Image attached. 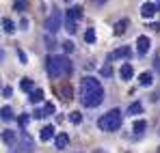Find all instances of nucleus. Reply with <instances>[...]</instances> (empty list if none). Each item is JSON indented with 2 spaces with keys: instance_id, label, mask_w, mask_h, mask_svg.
Here are the masks:
<instances>
[{
  "instance_id": "nucleus-6",
  "label": "nucleus",
  "mask_w": 160,
  "mask_h": 153,
  "mask_svg": "<svg viewBox=\"0 0 160 153\" xmlns=\"http://www.w3.org/2000/svg\"><path fill=\"white\" fill-rule=\"evenodd\" d=\"M15 149L22 151V153H32L35 142H32V138L28 136V131H22V134H20V140H18V147H15Z\"/></svg>"
},
{
  "instance_id": "nucleus-38",
  "label": "nucleus",
  "mask_w": 160,
  "mask_h": 153,
  "mask_svg": "<svg viewBox=\"0 0 160 153\" xmlns=\"http://www.w3.org/2000/svg\"><path fill=\"white\" fill-rule=\"evenodd\" d=\"M65 2H69V0H65Z\"/></svg>"
},
{
  "instance_id": "nucleus-35",
  "label": "nucleus",
  "mask_w": 160,
  "mask_h": 153,
  "mask_svg": "<svg viewBox=\"0 0 160 153\" xmlns=\"http://www.w3.org/2000/svg\"><path fill=\"white\" fill-rule=\"evenodd\" d=\"M95 153H106V151H102V149H95Z\"/></svg>"
},
{
  "instance_id": "nucleus-11",
  "label": "nucleus",
  "mask_w": 160,
  "mask_h": 153,
  "mask_svg": "<svg viewBox=\"0 0 160 153\" xmlns=\"http://www.w3.org/2000/svg\"><path fill=\"white\" fill-rule=\"evenodd\" d=\"M2 140H4L7 147H13V149L18 147V138H15V134H13L11 129H4V131H2Z\"/></svg>"
},
{
  "instance_id": "nucleus-28",
  "label": "nucleus",
  "mask_w": 160,
  "mask_h": 153,
  "mask_svg": "<svg viewBox=\"0 0 160 153\" xmlns=\"http://www.w3.org/2000/svg\"><path fill=\"white\" fill-rule=\"evenodd\" d=\"M69 121L78 125V123H82V114H80V112H72V114H69Z\"/></svg>"
},
{
  "instance_id": "nucleus-25",
  "label": "nucleus",
  "mask_w": 160,
  "mask_h": 153,
  "mask_svg": "<svg viewBox=\"0 0 160 153\" xmlns=\"http://www.w3.org/2000/svg\"><path fill=\"white\" fill-rule=\"evenodd\" d=\"M84 41H87V43H95V30H93V28H89V30L84 32Z\"/></svg>"
},
{
  "instance_id": "nucleus-18",
  "label": "nucleus",
  "mask_w": 160,
  "mask_h": 153,
  "mask_svg": "<svg viewBox=\"0 0 160 153\" xmlns=\"http://www.w3.org/2000/svg\"><path fill=\"white\" fill-rule=\"evenodd\" d=\"M152 82H154V76H152L149 71H143V74L138 76V84H141V86H149Z\"/></svg>"
},
{
  "instance_id": "nucleus-34",
  "label": "nucleus",
  "mask_w": 160,
  "mask_h": 153,
  "mask_svg": "<svg viewBox=\"0 0 160 153\" xmlns=\"http://www.w3.org/2000/svg\"><path fill=\"white\" fill-rule=\"evenodd\" d=\"M104 2H106V0H93V4H98V7H102Z\"/></svg>"
},
{
  "instance_id": "nucleus-23",
  "label": "nucleus",
  "mask_w": 160,
  "mask_h": 153,
  "mask_svg": "<svg viewBox=\"0 0 160 153\" xmlns=\"http://www.w3.org/2000/svg\"><path fill=\"white\" fill-rule=\"evenodd\" d=\"M145 127H147V121H143V119H138L136 123H134V134H143L145 131Z\"/></svg>"
},
{
  "instance_id": "nucleus-17",
  "label": "nucleus",
  "mask_w": 160,
  "mask_h": 153,
  "mask_svg": "<svg viewBox=\"0 0 160 153\" xmlns=\"http://www.w3.org/2000/svg\"><path fill=\"white\" fill-rule=\"evenodd\" d=\"M50 138H56V136H54V127L52 125H43V127H41V140L46 142V140H50Z\"/></svg>"
},
{
  "instance_id": "nucleus-9",
  "label": "nucleus",
  "mask_w": 160,
  "mask_h": 153,
  "mask_svg": "<svg viewBox=\"0 0 160 153\" xmlns=\"http://www.w3.org/2000/svg\"><path fill=\"white\" fill-rule=\"evenodd\" d=\"M50 114H54V103L52 102H46L43 103V108H37L35 110V119H43V117H50Z\"/></svg>"
},
{
  "instance_id": "nucleus-24",
  "label": "nucleus",
  "mask_w": 160,
  "mask_h": 153,
  "mask_svg": "<svg viewBox=\"0 0 160 153\" xmlns=\"http://www.w3.org/2000/svg\"><path fill=\"white\" fill-rule=\"evenodd\" d=\"M43 43L48 45V50H54V48H56V39H54L52 35H48V37H43Z\"/></svg>"
},
{
  "instance_id": "nucleus-21",
  "label": "nucleus",
  "mask_w": 160,
  "mask_h": 153,
  "mask_svg": "<svg viewBox=\"0 0 160 153\" xmlns=\"http://www.w3.org/2000/svg\"><path fill=\"white\" fill-rule=\"evenodd\" d=\"M28 123H30V117H28V114H20V117H18V125H20L22 131H26Z\"/></svg>"
},
{
  "instance_id": "nucleus-22",
  "label": "nucleus",
  "mask_w": 160,
  "mask_h": 153,
  "mask_svg": "<svg viewBox=\"0 0 160 153\" xmlns=\"http://www.w3.org/2000/svg\"><path fill=\"white\" fill-rule=\"evenodd\" d=\"M0 117H2V121H11V119H13L15 114H13V110H11L9 106H4V108L0 110Z\"/></svg>"
},
{
  "instance_id": "nucleus-33",
  "label": "nucleus",
  "mask_w": 160,
  "mask_h": 153,
  "mask_svg": "<svg viewBox=\"0 0 160 153\" xmlns=\"http://www.w3.org/2000/svg\"><path fill=\"white\" fill-rule=\"evenodd\" d=\"M18 56H20V60H22V63H26V54H24L22 50H18Z\"/></svg>"
},
{
  "instance_id": "nucleus-2",
  "label": "nucleus",
  "mask_w": 160,
  "mask_h": 153,
  "mask_svg": "<svg viewBox=\"0 0 160 153\" xmlns=\"http://www.w3.org/2000/svg\"><path fill=\"white\" fill-rule=\"evenodd\" d=\"M121 110L119 108H112L110 112L106 114H102L100 119H98V127L102 129V131H115V129L121 127Z\"/></svg>"
},
{
  "instance_id": "nucleus-19",
  "label": "nucleus",
  "mask_w": 160,
  "mask_h": 153,
  "mask_svg": "<svg viewBox=\"0 0 160 153\" xmlns=\"http://www.w3.org/2000/svg\"><path fill=\"white\" fill-rule=\"evenodd\" d=\"M35 84H32V80L30 78H22V82H20V88L24 91V93H32L35 88H32Z\"/></svg>"
},
{
  "instance_id": "nucleus-20",
  "label": "nucleus",
  "mask_w": 160,
  "mask_h": 153,
  "mask_svg": "<svg viewBox=\"0 0 160 153\" xmlns=\"http://www.w3.org/2000/svg\"><path fill=\"white\" fill-rule=\"evenodd\" d=\"M2 30H4L7 35H13V32H15V26H13V22H11L9 17L2 20Z\"/></svg>"
},
{
  "instance_id": "nucleus-10",
  "label": "nucleus",
  "mask_w": 160,
  "mask_h": 153,
  "mask_svg": "<svg viewBox=\"0 0 160 153\" xmlns=\"http://www.w3.org/2000/svg\"><path fill=\"white\" fill-rule=\"evenodd\" d=\"M158 11V7L156 4H152V2H145L143 7H141V15L145 17V20H149V17H154V13Z\"/></svg>"
},
{
  "instance_id": "nucleus-8",
  "label": "nucleus",
  "mask_w": 160,
  "mask_h": 153,
  "mask_svg": "<svg viewBox=\"0 0 160 153\" xmlns=\"http://www.w3.org/2000/svg\"><path fill=\"white\" fill-rule=\"evenodd\" d=\"M152 48V41H149V37H145V35H141L138 37V41H136V52H138V56H145L147 52Z\"/></svg>"
},
{
  "instance_id": "nucleus-36",
  "label": "nucleus",
  "mask_w": 160,
  "mask_h": 153,
  "mask_svg": "<svg viewBox=\"0 0 160 153\" xmlns=\"http://www.w3.org/2000/svg\"><path fill=\"white\" fill-rule=\"evenodd\" d=\"M11 153H22V151H18V149H13V151H11Z\"/></svg>"
},
{
  "instance_id": "nucleus-3",
  "label": "nucleus",
  "mask_w": 160,
  "mask_h": 153,
  "mask_svg": "<svg viewBox=\"0 0 160 153\" xmlns=\"http://www.w3.org/2000/svg\"><path fill=\"white\" fill-rule=\"evenodd\" d=\"M46 71L50 78L65 76V56H56V54L46 56Z\"/></svg>"
},
{
  "instance_id": "nucleus-5",
  "label": "nucleus",
  "mask_w": 160,
  "mask_h": 153,
  "mask_svg": "<svg viewBox=\"0 0 160 153\" xmlns=\"http://www.w3.org/2000/svg\"><path fill=\"white\" fill-rule=\"evenodd\" d=\"M65 22V15L61 13V11H52V15L43 22V26H46V30H48V35H54L58 28H61V24Z\"/></svg>"
},
{
  "instance_id": "nucleus-15",
  "label": "nucleus",
  "mask_w": 160,
  "mask_h": 153,
  "mask_svg": "<svg viewBox=\"0 0 160 153\" xmlns=\"http://www.w3.org/2000/svg\"><path fill=\"white\" fill-rule=\"evenodd\" d=\"M43 97H46V93H43V88H35L30 95H28V99L32 103H39V102H43Z\"/></svg>"
},
{
  "instance_id": "nucleus-31",
  "label": "nucleus",
  "mask_w": 160,
  "mask_h": 153,
  "mask_svg": "<svg viewBox=\"0 0 160 153\" xmlns=\"http://www.w3.org/2000/svg\"><path fill=\"white\" fill-rule=\"evenodd\" d=\"M11 95H13V88L11 86H4L2 88V97H11Z\"/></svg>"
},
{
  "instance_id": "nucleus-12",
  "label": "nucleus",
  "mask_w": 160,
  "mask_h": 153,
  "mask_svg": "<svg viewBox=\"0 0 160 153\" xmlns=\"http://www.w3.org/2000/svg\"><path fill=\"white\" fill-rule=\"evenodd\" d=\"M54 145H56L58 151H63V149L69 145V136H67V134H58V136L54 138Z\"/></svg>"
},
{
  "instance_id": "nucleus-37",
  "label": "nucleus",
  "mask_w": 160,
  "mask_h": 153,
  "mask_svg": "<svg viewBox=\"0 0 160 153\" xmlns=\"http://www.w3.org/2000/svg\"><path fill=\"white\" fill-rule=\"evenodd\" d=\"M158 9H160V0H158Z\"/></svg>"
},
{
  "instance_id": "nucleus-27",
  "label": "nucleus",
  "mask_w": 160,
  "mask_h": 153,
  "mask_svg": "<svg viewBox=\"0 0 160 153\" xmlns=\"http://www.w3.org/2000/svg\"><path fill=\"white\" fill-rule=\"evenodd\" d=\"M102 76H104V78H110V76H112V65H110V63H106V65L102 67Z\"/></svg>"
},
{
  "instance_id": "nucleus-30",
  "label": "nucleus",
  "mask_w": 160,
  "mask_h": 153,
  "mask_svg": "<svg viewBox=\"0 0 160 153\" xmlns=\"http://www.w3.org/2000/svg\"><path fill=\"white\" fill-rule=\"evenodd\" d=\"M24 7H26V2H24V0H18V2L13 4V9H15V11H24Z\"/></svg>"
},
{
  "instance_id": "nucleus-1",
  "label": "nucleus",
  "mask_w": 160,
  "mask_h": 153,
  "mask_svg": "<svg viewBox=\"0 0 160 153\" xmlns=\"http://www.w3.org/2000/svg\"><path fill=\"white\" fill-rule=\"evenodd\" d=\"M80 102L87 108H98L104 102V88H102L98 78L87 76L80 80Z\"/></svg>"
},
{
  "instance_id": "nucleus-29",
  "label": "nucleus",
  "mask_w": 160,
  "mask_h": 153,
  "mask_svg": "<svg viewBox=\"0 0 160 153\" xmlns=\"http://www.w3.org/2000/svg\"><path fill=\"white\" fill-rule=\"evenodd\" d=\"M63 50L67 52V54H69V52H74V43H72V41H63Z\"/></svg>"
},
{
  "instance_id": "nucleus-32",
  "label": "nucleus",
  "mask_w": 160,
  "mask_h": 153,
  "mask_svg": "<svg viewBox=\"0 0 160 153\" xmlns=\"http://www.w3.org/2000/svg\"><path fill=\"white\" fill-rule=\"evenodd\" d=\"M20 28H22V30H28V20H26V17L20 22Z\"/></svg>"
},
{
  "instance_id": "nucleus-7",
  "label": "nucleus",
  "mask_w": 160,
  "mask_h": 153,
  "mask_svg": "<svg viewBox=\"0 0 160 153\" xmlns=\"http://www.w3.org/2000/svg\"><path fill=\"white\" fill-rule=\"evenodd\" d=\"M130 56H132L130 48H128V45H123V48H117L115 52H110V54L106 56V60L112 65V60H119V58H130Z\"/></svg>"
},
{
  "instance_id": "nucleus-13",
  "label": "nucleus",
  "mask_w": 160,
  "mask_h": 153,
  "mask_svg": "<svg viewBox=\"0 0 160 153\" xmlns=\"http://www.w3.org/2000/svg\"><path fill=\"white\" fill-rule=\"evenodd\" d=\"M128 26H130V20H128V17H123V20H119V22L115 24V30H112V32L119 37V35H123V32L128 30Z\"/></svg>"
},
{
  "instance_id": "nucleus-16",
  "label": "nucleus",
  "mask_w": 160,
  "mask_h": 153,
  "mask_svg": "<svg viewBox=\"0 0 160 153\" xmlns=\"http://www.w3.org/2000/svg\"><path fill=\"white\" fill-rule=\"evenodd\" d=\"M141 112H143V103L141 102H132L128 106V114H130V117H136V114H141Z\"/></svg>"
},
{
  "instance_id": "nucleus-14",
  "label": "nucleus",
  "mask_w": 160,
  "mask_h": 153,
  "mask_svg": "<svg viewBox=\"0 0 160 153\" xmlns=\"http://www.w3.org/2000/svg\"><path fill=\"white\" fill-rule=\"evenodd\" d=\"M119 76H121V80H130V78L134 76V69L130 63H123L121 65V69H119Z\"/></svg>"
},
{
  "instance_id": "nucleus-4",
  "label": "nucleus",
  "mask_w": 160,
  "mask_h": 153,
  "mask_svg": "<svg viewBox=\"0 0 160 153\" xmlns=\"http://www.w3.org/2000/svg\"><path fill=\"white\" fill-rule=\"evenodd\" d=\"M82 17V7H72V9H67V13H65V30L69 32V35H74L76 32V20Z\"/></svg>"
},
{
  "instance_id": "nucleus-26",
  "label": "nucleus",
  "mask_w": 160,
  "mask_h": 153,
  "mask_svg": "<svg viewBox=\"0 0 160 153\" xmlns=\"http://www.w3.org/2000/svg\"><path fill=\"white\" fill-rule=\"evenodd\" d=\"M61 93H63V99H65V102L72 99V86H69V84H65V86L61 88Z\"/></svg>"
}]
</instances>
